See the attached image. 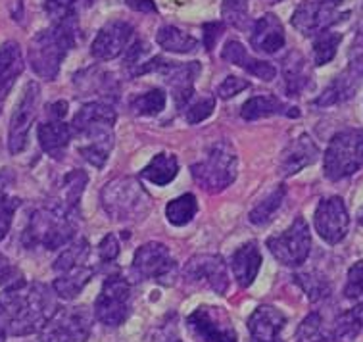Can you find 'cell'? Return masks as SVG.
<instances>
[{
	"label": "cell",
	"instance_id": "obj_30",
	"mask_svg": "<svg viewBox=\"0 0 363 342\" xmlns=\"http://www.w3.org/2000/svg\"><path fill=\"white\" fill-rule=\"evenodd\" d=\"M177 171L179 162L175 158V154L160 152L158 156H154L152 162L140 171V177L146 179L148 183L156 184V187H165V184L172 183L173 179L177 177Z\"/></svg>",
	"mask_w": 363,
	"mask_h": 342
},
{
	"label": "cell",
	"instance_id": "obj_5",
	"mask_svg": "<svg viewBox=\"0 0 363 342\" xmlns=\"http://www.w3.org/2000/svg\"><path fill=\"white\" fill-rule=\"evenodd\" d=\"M160 73L169 87L173 102L179 112H183L186 104L194 96V81L202 72L200 62H186L179 64L165 60L162 56H154L148 62H137V67H133V75H145V73Z\"/></svg>",
	"mask_w": 363,
	"mask_h": 342
},
{
	"label": "cell",
	"instance_id": "obj_33",
	"mask_svg": "<svg viewBox=\"0 0 363 342\" xmlns=\"http://www.w3.org/2000/svg\"><path fill=\"white\" fill-rule=\"evenodd\" d=\"M196 211H199V202H196V197L192 192H186V194L175 198L165 206V217L175 227L191 224L192 217L196 216Z\"/></svg>",
	"mask_w": 363,
	"mask_h": 342
},
{
	"label": "cell",
	"instance_id": "obj_28",
	"mask_svg": "<svg viewBox=\"0 0 363 342\" xmlns=\"http://www.w3.org/2000/svg\"><path fill=\"white\" fill-rule=\"evenodd\" d=\"M93 277V265H86V262L79 263V265H75L72 270H67L66 273H60V275L54 279L52 289L54 292H56V297H60L62 300H73V298L79 297L86 285L91 283Z\"/></svg>",
	"mask_w": 363,
	"mask_h": 342
},
{
	"label": "cell",
	"instance_id": "obj_51",
	"mask_svg": "<svg viewBox=\"0 0 363 342\" xmlns=\"http://www.w3.org/2000/svg\"><path fill=\"white\" fill-rule=\"evenodd\" d=\"M13 183V173L10 170H0V198L6 194V189Z\"/></svg>",
	"mask_w": 363,
	"mask_h": 342
},
{
	"label": "cell",
	"instance_id": "obj_13",
	"mask_svg": "<svg viewBox=\"0 0 363 342\" xmlns=\"http://www.w3.org/2000/svg\"><path fill=\"white\" fill-rule=\"evenodd\" d=\"M267 248L279 263L286 267H298L308 260L311 250L310 227L302 216L294 219V224L289 229L267 238Z\"/></svg>",
	"mask_w": 363,
	"mask_h": 342
},
{
	"label": "cell",
	"instance_id": "obj_7",
	"mask_svg": "<svg viewBox=\"0 0 363 342\" xmlns=\"http://www.w3.org/2000/svg\"><path fill=\"white\" fill-rule=\"evenodd\" d=\"M100 200L106 214L116 221L143 217L150 208V198L139 181L133 177H118L104 184Z\"/></svg>",
	"mask_w": 363,
	"mask_h": 342
},
{
	"label": "cell",
	"instance_id": "obj_50",
	"mask_svg": "<svg viewBox=\"0 0 363 342\" xmlns=\"http://www.w3.org/2000/svg\"><path fill=\"white\" fill-rule=\"evenodd\" d=\"M127 4L135 10H140V12H156L154 0H127Z\"/></svg>",
	"mask_w": 363,
	"mask_h": 342
},
{
	"label": "cell",
	"instance_id": "obj_8",
	"mask_svg": "<svg viewBox=\"0 0 363 342\" xmlns=\"http://www.w3.org/2000/svg\"><path fill=\"white\" fill-rule=\"evenodd\" d=\"M363 167V129H344L327 146L323 160L325 177L340 181Z\"/></svg>",
	"mask_w": 363,
	"mask_h": 342
},
{
	"label": "cell",
	"instance_id": "obj_47",
	"mask_svg": "<svg viewBox=\"0 0 363 342\" xmlns=\"http://www.w3.org/2000/svg\"><path fill=\"white\" fill-rule=\"evenodd\" d=\"M99 254H100V260H102L104 263L113 262V260L119 256L118 237H116V235H112V233H110V235H106L99 246Z\"/></svg>",
	"mask_w": 363,
	"mask_h": 342
},
{
	"label": "cell",
	"instance_id": "obj_48",
	"mask_svg": "<svg viewBox=\"0 0 363 342\" xmlns=\"http://www.w3.org/2000/svg\"><path fill=\"white\" fill-rule=\"evenodd\" d=\"M223 29H225V26L223 23H219V21H210V23H204L202 31H204V46L208 48V50H211V48L216 46L218 39L221 37V33H223Z\"/></svg>",
	"mask_w": 363,
	"mask_h": 342
},
{
	"label": "cell",
	"instance_id": "obj_32",
	"mask_svg": "<svg viewBox=\"0 0 363 342\" xmlns=\"http://www.w3.org/2000/svg\"><path fill=\"white\" fill-rule=\"evenodd\" d=\"M158 45L167 50V53L175 54H192L199 48V40L191 37L189 33H183L181 29L173 26H164L156 35Z\"/></svg>",
	"mask_w": 363,
	"mask_h": 342
},
{
	"label": "cell",
	"instance_id": "obj_2",
	"mask_svg": "<svg viewBox=\"0 0 363 342\" xmlns=\"http://www.w3.org/2000/svg\"><path fill=\"white\" fill-rule=\"evenodd\" d=\"M116 119L118 114L108 102H89L81 106V110L73 118V137L85 140L77 146V152L94 167H102L110 158Z\"/></svg>",
	"mask_w": 363,
	"mask_h": 342
},
{
	"label": "cell",
	"instance_id": "obj_16",
	"mask_svg": "<svg viewBox=\"0 0 363 342\" xmlns=\"http://www.w3.org/2000/svg\"><path fill=\"white\" fill-rule=\"evenodd\" d=\"M183 275L196 285H206L218 294L229 290V271L227 263L218 254H199L192 256L183 267Z\"/></svg>",
	"mask_w": 363,
	"mask_h": 342
},
{
	"label": "cell",
	"instance_id": "obj_52",
	"mask_svg": "<svg viewBox=\"0 0 363 342\" xmlns=\"http://www.w3.org/2000/svg\"><path fill=\"white\" fill-rule=\"evenodd\" d=\"M354 314H356L357 319H359V321H362V325H363V300L357 304L356 308H354Z\"/></svg>",
	"mask_w": 363,
	"mask_h": 342
},
{
	"label": "cell",
	"instance_id": "obj_11",
	"mask_svg": "<svg viewBox=\"0 0 363 342\" xmlns=\"http://www.w3.org/2000/svg\"><path fill=\"white\" fill-rule=\"evenodd\" d=\"M131 314V285L125 277L110 275L102 285L96 304L94 317L102 325L119 327Z\"/></svg>",
	"mask_w": 363,
	"mask_h": 342
},
{
	"label": "cell",
	"instance_id": "obj_53",
	"mask_svg": "<svg viewBox=\"0 0 363 342\" xmlns=\"http://www.w3.org/2000/svg\"><path fill=\"white\" fill-rule=\"evenodd\" d=\"M0 342H6V333L0 329Z\"/></svg>",
	"mask_w": 363,
	"mask_h": 342
},
{
	"label": "cell",
	"instance_id": "obj_18",
	"mask_svg": "<svg viewBox=\"0 0 363 342\" xmlns=\"http://www.w3.org/2000/svg\"><path fill=\"white\" fill-rule=\"evenodd\" d=\"M133 39H135V29L127 21L113 20L100 29L91 46V54L93 58L108 62L125 53Z\"/></svg>",
	"mask_w": 363,
	"mask_h": 342
},
{
	"label": "cell",
	"instance_id": "obj_40",
	"mask_svg": "<svg viewBox=\"0 0 363 342\" xmlns=\"http://www.w3.org/2000/svg\"><path fill=\"white\" fill-rule=\"evenodd\" d=\"M221 16L227 26L235 27L238 31H245L250 23V13H248V0H223Z\"/></svg>",
	"mask_w": 363,
	"mask_h": 342
},
{
	"label": "cell",
	"instance_id": "obj_37",
	"mask_svg": "<svg viewBox=\"0 0 363 342\" xmlns=\"http://www.w3.org/2000/svg\"><path fill=\"white\" fill-rule=\"evenodd\" d=\"M91 254V244L86 243L85 238H79L77 243H73L69 248L62 252L58 256V260L54 262V271L56 273H66L67 270H72L75 265H79V263H85L86 258Z\"/></svg>",
	"mask_w": 363,
	"mask_h": 342
},
{
	"label": "cell",
	"instance_id": "obj_23",
	"mask_svg": "<svg viewBox=\"0 0 363 342\" xmlns=\"http://www.w3.org/2000/svg\"><path fill=\"white\" fill-rule=\"evenodd\" d=\"M240 116L246 121H256V119L271 118V116L300 118V110L296 106L284 104L275 94H259V96H252L250 100H246L240 110Z\"/></svg>",
	"mask_w": 363,
	"mask_h": 342
},
{
	"label": "cell",
	"instance_id": "obj_36",
	"mask_svg": "<svg viewBox=\"0 0 363 342\" xmlns=\"http://www.w3.org/2000/svg\"><path fill=\"white\" fill-rule=\"evenodd\" d=\"M342 43V33H335V31H321L315 35L313 40V60H315V66H325L329 64L330 60L337 56L338 45Z\"/></svg>",
	"mask_w": 363,
	"mask_h": 342
},
{
	"label": "cell",
	"instance_id": "obj_9",
	"mask_svg": "<svg viewBox=\"0 0 363 342\" xmlns=\"http://www.w3.org/2000/svg\"><path fill=\"white\" fill-rule=\"evenodd\" d=\"M94 317L86 306L58 308L40 329L39 342H86L93 333Z\"/></svg>",
	"mask_w": 363,
	"mask_h": 342
},
{
	"label": "cell",
	"instance_id": "obj_20",
	"mask_svg": "<svg viewBox=\"0 0 363 342\" xmlns=\"http://www.w3.org/2000/svg\"><path fill=\"white\" fill-rule=\"evenodd\" d=\"M283 81L286 96L298 99L302 92L313 89V73L308 60L296 50H292L283 60Z\"/></svg>",
	"mask_w": 363,
	"mask_h": 342
},
{
	"label": "cell",
	"instance_id": "obj_26",
	"mask_svg": "<svg viewBox=\"0 0 363 342\" xmlns=\"http://www.w3.org/2000/svg\"><path fill=\"white\" fill-rule=\"evenodd\" d=\"M317 158H319V148L315 143L311 140L310 135H300L284 150L283 164H281L283 175H294L313 164Z\"/></svg>",
	"mask_w": 363,
	"mask_h": 342
},
{
	"label": "cell",
	"instance_id": "obj_29",
	"mask_svg": "<svg viewBox=\"0 0 363 342\" xmlns=\"http://www.w3.org/2000/svg\"><path fill=\"white\" fill-rule=\"evenodd\" d=\"M363 77H359L357 73H354L348 67L346 72L340 73L337 79L333 81L325 92L315 100V106H335V104H340L344 100H350L354 94H356L357 87L362 83Z\"/></svg>",
	"mask_w": 363,
	"mask_h": 342
},
{
	"label": "cell",
	"instance_id": "obj_44",
	"mask_svg": "<svg viewBox=\"0 0 363 342\" xmlns=\"http://www.w3.org/2000/svg\"><path fill=\"white\" fill-rule=\"evenodd\" d=\"M344 297L348 300H359L363 298V260L356 262L348 271L346 287H344Z\"/></svg>",
	"mask_w": 363,
	"mask_h": 342
},
{
	"label": "cell",
	"instance_id": "obj_4",
	"mask_svg": "<svg viewBox=\"0 0 363 342\" xmlns=\"http://www.w3.org/2000/svg\"><path fill=\"white\" fill-rule=\"evenodd\" d=\"M77 23H52V27L39 31L27 50L31 70L43 79H56L62 62L77 43Z\"/></svg>",
	"mask_w": 363,
	"mask_h": 342
},
{
	"label": "cell",
	"instance_id": "obj_19",
	"mask_svg": "<svg viewBox=\"0 0 363 342\" xmlns=\"http://www.w3.org/2000/svg\"><path fill=\"white\" fill-rule=\"evenodd\" d=\"M286 325L283 311L273 306H259L248 319L250 342H283L281 333Z\"/></svg>",
	"mask_w": 363,
	"mask_h": 342
},
{
	"label": "cell",
	"instance_id": "obj_31",
	"mask_svg": "<svg viewBox=\"0 0 363 342\" xmlns=\"http://www.w3.org/2000/svg\"><path fill=\"white\" fill-rule=\"evenodd\" d=\"M93 4V0H47L45 12L52 23H77L79 13Z\"/></svg>",
	"mask_w": 363,
	"mask_h": 342
},
{
	"label": "cell",
	"instance_id": "obj_25",
	"mask_svg": "<svg viewBox=\"0 0 363 342\" xmlns=\"http://www.w3.org/2000/svg\"><path fill=\"white\" fill-rule=\"evenodd\" d=\"M262 267V252L258 248V243L242 244L231 258V270L238 285L246 289L254 283V279L258 277V271Z\"/></svg>",
	"mask_w": 363,
	"mask_h": 342
},
{
	"label": "cell",
	"instance_id": "obj_54",
	"mask_svg": "<svg viewBox=\"0 0 363 342\" xmlns=\"http://www.w3.org/2000/svg\"><path fill=\"white\" fill-rule=\"evenodd\" d=\"M357 221H359V225H363V211L359 214V217H357Z\"/></svg>",
	"mask_w": 363,
	"mask_h": 342
},
{
	"label": "cell",
	"instance_id": "obj_41",
	"mask_svg": "<svg viewBox=\"0 0 363 342\" xmlns=\"http://www.w3.org/2000/svg\"><path fill=\"white\" fill-rule=\"evenodd\" d=\"M362 321L357 319V316L354 314V309L350 311H344L338 316V319L335 321V331H333V338L337 342H352L359 335L362 331Z\"/></svg>",
	"mask_w": 363,
	"mask_h": 342
},
{
	"label": "cell",
	"instance_id": "obj_1",
	"mask_svg": "<svg viewBox=\"0 0 363 342\" xmlns=\"http://www.w3.org/2000/svg\"><path fill=\"white\" fill-rule=\"evenodd\" d=\"M56 309V292L48 285L23 281L0 294V329L12 336L33 335L47 325Z\"/></svg>",
	"mask_w": 363,
	"mask_h": 342
},
{
	"label": "cell",
	"instance_id": "obj_49",
	"mask_svg": "<svg viewBox=\"0 0 363 342\" xmlns=\"http://www.w3.org/2000/svg\"><path fill=\"white\" fill-rule=\"evenodd\" d=\"M67 114V102L66 100H58L54 104L48 106V116L52 119H64Z\"/></svg>",
	"mask_w": 363,
	"mask_h": 342
},
{
	"label": "cell",
	"instance_id": "obj_3",
	"mask_svg": "<svg viewBox=\"0 0 363 342\" xmlns=\"http://www.w3.org/2000/svg\"><path fill=\"white\" fill-rule=\"evenodd\" d=\"M77 216L79 214L67 210L62 204L40 208L29 217V224L21 235V243L26 248H45V250L64 248L75 238Z\"/></svg>",
	"mask_w": 363,
	"mask_h": 342
},
{
	"label": "cell",
	"instance_id": "obj_46",
	"mask_svg": "<svg viewBox=\"0 0 363 342\" xmlns=\"http://www.w3.org/2000/svg\"><path fill=\"white\" fill-rule=\"evenodd\" d=\"M250 87V83L242 77H237V75H229V77H225L223 83L218 87V94L219 99H233V96H237L238 92L246 91Z\"/></svg>",
	"mask_w": 363,
	"mask_h": 342
},
{
	"label": "cell",
	"instance_id": "obj_27",
	"mask_svg": "<svg viewBox=\"0 0 363 342\" xmlns=\"http://www.w3.org/2000/svg\"><path fill=\"white\" fill-rule=\"evenodd\" d=\"M23 72L21 48L16 40H6L0 45V102L12 91L13 83Z\"/></svg>",
	"mask_w": 363,
	"mask_h": 342
},
{
	"label": "cell",
	"instance_id": "obj_15",
	"mask_svg": "<svg viewBox=\"0 0 363 342\" xmlns=\"http://www.w3.org/2000/svg\"><path fill=\"white\" fill-rule=\"evenodd\" d=\"M39 100H40V87L31 81L27 83L21 94L20 102L16 106V110L10 119V131H8V150L10 154H21L26 150L29 131L33 126L37 112H39Z\"/></svg>",
	"mask_w": 363,
	"mask_h": 342
},
{
	"label": "cell",
	"instance_id": "obj_35",
	"mask_svg": "<svg viewBox=\"0 0 363 342\" xmlns=\"http://www.w3.org/2000/svg\"><path fill=\"white\" fill-rule=\"evenodd\" d=\"M284 197H286V187L284 184H279L275 191L271 192L269 197L265 198V200H262L254 210L250 211V216H248V219H250V224L254 225H267L273 219V216H275V211L281 208V204H283Z\"/></svg>",
	"mask_w": 363,
	"mask_h": 342
},
{
	"label": "cell",
	"instance_id": "obj_22",
	"mask_svg": "<svg viewBox=\"0 0 363 342\" xmlns=\"http://www.w3.org/2000/svg\"><path fill=\"white\" fill-rule=\"evenodd\" d=\"M221 58L225 62H229V64L242 67V70H246V72L262 81H273L277 77V67L269 64V62L250 56L238 40H227L225 43L223 50H221Z\"/></svg>",
	"mask_w": 363,
	"mask_h": 342
},
{
	"label": "cell",
	"instance_id": "obj_6",
	"mask_svg": "<svg viewBox=\"0 0 363 342\" xmlns=\"http://www.w3.org/2000/svg\"><path fill=\"white\" fill-rule=\"evenodd\" d=\"M237 170L238 156L229 140L216 143L208 152V158L191 167L194 181L211 194H218L231 187L237 179Z\"/></svg>",
	"mask_w": 363,
	"mask_h": 342
},
{
	"label": "cell",
	"instance_id": "obj_38",
	"mask_svg": "<svg viewBox=\"0 0 363 342\" xmlns=\"http://www.w3.org/2000/svg\"><path fill=\"white\" fill-rule=\"evenodd\" d=\"M165 108V92L162 89L143 92L131 100V110L137 116H158Z\"/></svg>",
	"mask_w": 363,
	"mask_h": 342
},
{
	"label": "cell",
	"instance_id": "obj_24",
	"mask_svg": "<svg viewBox=\"0 0 363 342\" xmlns=\"http://www.w3.org/2000/svg\"><path fill=\"white\" fill-rule=\"evenodd\" d=\"M39 145L48 156L54 160L64 158L67 146L73 140L72 126H67L64 119H50L37 129Z\"/></svg>",
	"mask_w": 363,
	"mask_h": 342
},
{
	"label": "cell",
	"instance_id": "obj_43",
	"mask_svg": "<svg viewBox=\"0 0 363 342\" xmlns=\"http://www.w3.org/2000/svg\"><path fill=\"white\" fill-rule=\"evenodd\" d=\"M213 110H216V99H213V96H202V99H199L194 104H191L186 108V123H191V126L200 123V121H204V119L210 118L211 114H213Z\"/></svg>",
	"mask_w": 363,
	"mask_h": 342
},
{
	"label": "cell",
	"instance_id": "obj_17",
	"mask_svg": "<svg viewBox=\"0 0 363 342\" xmlns=\"http://www.w3.org/2000/svg\"><path fill=\"white\" fill-rule=\"evenodd\" d=\"M313 224H315L319 237L323 238L325 243H340L348 235V227H350V217H348V210L344 206L342 198H323L319 202V206H317Z\"/></svg>",
	"mask_w": 363,
	"mask_h": 342
},
{
	"label": "cell",
	"instance_id": "obj_56",
	"mask_svg": "<svg viewBox=\"0 0 363 342\" xmlns=\"http://www.w3.org/2000/svg\"><path fill=\"white\" fill-rule=\"evenodd\" d=\"M173 342H179V341H173Z\"/></svg>",
	"mask_w": 363,
	"mask_h": 342
},
{
	"label": "cell",
	"instance_id": "obj_55",
	"mask_svg": "<svg viewBox=\"0 0 363 342\" xmlns=\"http://www.w3.org/2000/svg\"><path fill=\"white\" fill-rule=\"evenodd\" d=\"M269 4H277V2H283V0H267Z\"/></svg>",
	"mask_w": 363,
	"mask_h": 342
},
{
	"label": "cell",
	"instance_id": "obj_39",
	"mask_svg": "<svg viewBox=\"0 0 363 342\" xmlns=\"http://www.w3.org/2000/svg\"><path fill=\"white\" fill-rule=\"evenodd\" d=\"M294 279H296V283L302 287L306 294L310 297L311 302H319V300H323V298L330 294L329 281L323 275L315 273V271H311V273H298V275H294Z\"/></svg>",
	"mask_w": 363,
	"mask_h": 342
},
{
	"label": "cell",
	"instance_id": "obj_21",
	"mask_svg": "<svg viewBox=\"0 0 363 342\" xmlns=\"http://www.w3.org/2000/svg\"><path fill=\"white\" fill-rule=\"evenodd\" d=\"M250 45L256 53L275 54L284 46L283 23L275 13H265L252 27Z\"/></svg>",
	"mask_w": 363,
	"mask_h": 342
},
{
	"label": "cell",
	"instance_id": "obj_10",
	"mask_svg": "<svg viewBox=\"0 0 363 342\" xmlns=\"http://www.w3.org/2000/svg\"><path fill=\"white\" fill-rule=\"evenodd\" d=\"M133 273L139 277V281L150 279L164 287H169L177 279L179 267L169 248L152 241L137 248L133 258Z\"/></svg>",
	"mask_w": 363,
	"mask_h": 342
},
{
	"label": "cell",
	"instance_id": "obj_14",
	"mask_svg": "<svg viewBox=\"0 0 363 342\" xmlns=\"http://www.w3.org/2000/svg\"><path fill=\"white\" fill-rule=\"evenodd\" d=\"M186 327L196 342H237V331L223 308L200 306L186 317Z\"/></svg>",
	"mask_w": 363,
	"mask_h": 342
},
{
	"label": "cell",
	"instance_id": "obj_42",
	"mask_svg": "<svg viewBox=\"0 0 363 342\" xmlns=\"http://www.w3.org/2000/svg\"><path fill=\"white\" fill-rule=\"evenodd\" d=\"M298 341L300 342H327L329 335L325 333L323 319L317 311H311L310 316L306 317L304 321L298 327Z\"/></svg>",
	"mask_w": 363,
	"mask_h": 342
},
{
	"label": "cell",
	"instance_id": "obj_12",
	"mask_svg": "<svg viewBox=\"0 0 363 342\" xmlns=\"http://www.w3.org/2000/svg\"><path fill=\"white\" fill-rule=\"evenodd\" d=\"M342 6L344 0H302L292 13V27L304 37H315L348 16Z\"/></svg>",
	"mask_w": 363,
	"mask_h": 342
},
{
	"label": "cell",
	"instance_id": "obj_34",
	"mask_svg": "<svg viewBox=\"0 0 363 342\" xmlns=\"http://www.w3.org/2000/svg\"><path fill=\"white\" fill-rule=\"evenodd\" d=\"M86 181H89V175L83 170H73L67 173L62 181V197H64L62 206L64 208L79 214V200L85 191Z\"/></svg>",
	"mask_w": 363,
	"mask_h": 342
},
{
	"label": "cell",
	"instance_id": "obj_45",
	"mask_svg": "<svg viewBox=\"0 0 363 342\" xmlns=\"http://www.w3.org/2000/svg\"><path fill=\"white\" fill-rule=\"evenodd\" d=\"M18 208H20V198L8 197V194L0 198V241L6 237L8 231L12 227L13 214Z\"/></svg>",
	"mask_w": 363,
	"mask_h": 342
}]
</instances>
